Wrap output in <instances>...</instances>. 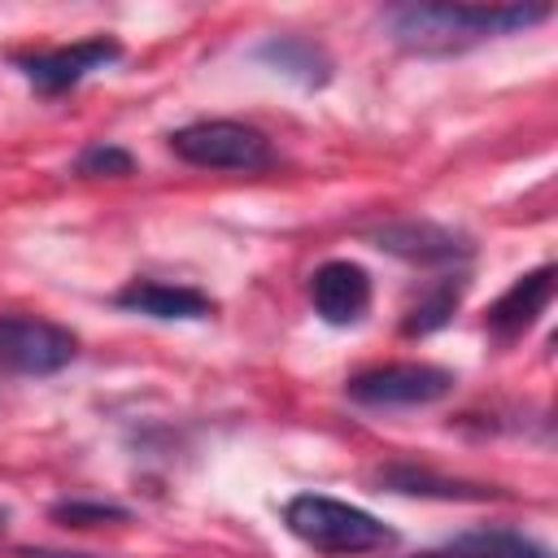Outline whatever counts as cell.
Here are the masks:
<instances>
[{"mask_svg": "<svg viewBox=\"0 0 558 558\" xmlns=\"http://www.w3.org/2000/svg\"><path fill=\"white\" fill-rule=\"evenodd\" d=\"M414 558H458L453 549H427V554H414Z\"/></svg>", "mask_w": 558, "mask_h": 558, "instance_id": "cell-18", "label": "cell"}, {"mask_svg": "<svg viewBox=\"0 0 558 558\" xmlns=\"http://www.w3.org/2000/svg\"><path fill=\"white\" fill-rule=\"evenodd\" d=\"M549 296H554V266H536V270L519 275V279L493 301V310H488V331L501 336V340L523 336V331L536 323V314L549 305Z\"/></svg>", "mask_w": 558, "mask_h": 558, "instance_id": "cell-8", "label": "cell"}, {"mask_svg": "<svg viewBox=\"0 0 558 558\" xmlns=\"http://www.w3.org/2000/svg\"><path fill=\"white\" fill-rule=\"evenodd\" d=\"M257 61L275 65L279 74L296 78L301 87H323L331 78V61L327 52L314 44V39H301V35H275L266 44H257Z\"/></svg>", "mask_w": 558, "mask_h": 558, "instance_id": "cell-12", "label": "cell"}, {"mask_svg": "<svg viewBox=\"0 0 558 558\" xmlns=\"http://www.w3.org/2000/svg\"><path fill=\"white\" fill-rule=\"evenodd\" d=\"M458 296H462V283H436L427 296H418V301H414V310L405 314L401 331H405V336H427V331L445 327V323H449V314L458 310Z\"/></svg>", "mask_w": 558, "mask_h": 558, "instance_id": "cell-14", "label": "cell"}, {"mask_svg": "<svg viewBox=\"0 0 558 558\" xmlns=\"http://www.w3.org/2000/svg\"><path fill=\"white\" fill-rule=\"evenodd\" d=\"M449 549L458 558H554L545 545H536L519 532H466Z\"/></svg>", "mask_w": 558, "mask_h": 558, "instance_id": "cell-13", "label": "cell"}, {"mask_svg": "<svg viewBox=\"0 0 558 558\" xmlns=\"http://www.w3.org/2000/svg\"><path fill=\"white\" fill-rule=\"evenodd\" d=\"M52 519H61L65 527L122 523V519H126V506H113V501H57V506H52Z\"/></svg>", "mask_w": 558, "mask_h": 558, "instance_id": "cell-15", "label": "cell"}, {"mask_svg": "<svg viewBox=\"0 0 558 558\" xmlns=\"http://www.w3.org/2000/svg\"><path fill=\"white\" fill-rule=\"evenodd\" d=\"M170 153L201 170H244V174L266 170L275 161V148L257 126L227 122V118L179 126L170 135Z\"/></svg>", "mask_w": 558, "mask_h": 558, "instance_id": "cell-3", "label": "cell"}, {"mask_svg": "<svg viewBox=\"0 0 558 558\" xmlns=\"http://www.w3.org/2000/svg\"><path fill=\"white\" fill-rule=\"evenodd\" d=\"M379 484L392 488V493L440 497V501H488V497H497V488L466 484V480H449V475H436V471L414 466V462H392V466H384V471H379Z\"/></svg>", "mask_w": 558, "mask_h": 558, "instance_id": "cell-11", "label": "cell"}, {"mask_svg": "<svg viewBox=\"0 0 558 558\" xmlns=\"http://www.w3.org/2000/svg\"><path fill=\"white\" fill-rule=\"evenodd\" d=\"M379 248H388L405 262H453L466 253V244L436 222H392L379 231Z\"/></svg>", "mask_w": 558, "mask_h": 558, "instance_id": "cell-10", "label": "cell"}, {"mask_svg": "<svg viewBox=\"0 0 558 558\" xmlns=\"http://www.w3.org/2000/svg\"><path fill=\"white\" fill-rule=\"evenodd\" d=\"M453 388V371L432 362H392L362 371L344 384L357 405H432Z\"/></svg>", "mask_w": 558, "mask_h": 558, "instance_id": "cell-5", "label": "cell"}, {"mask_svg": "<svg viewBox=\"0 0 558 558\" xmlns=\"http://www.w3.org/2000/svg\"><path fill=\"white\" fill-rule=\"evenodd\" d=\"M310 296H314V310L323 323L349 327L371 305V275L357 262H323L310 279Z\"/></svg>", "mask_w": 558, "mask_h": 558, "instance_id": "cell-7", "label": "cell"}, {"mask_svg": "<svg viewBox=\"0 0 558 558\" xmlns=\"http://www.w3.org/2000/svg\"><path fill=\"white\" fill-rule=\"evenodd\" d=\"M78 174H131V153H122L113 144H92L78 157Z\"/></svg>", "mask_w": 558, "mask_h": 558, "instance_id": "cell-16", "label": "cell"}, {"mask_svg": "<svg viewBox=\"0 0 558 558\" xmlns=\"http://www.w3.org/2000/svg\"><path fill=\"white\" fill-rule=\"evenodd\" d=\"M26 558H87V554H65V549H26Z\"/></svg>", "mask_w": 558, "mask_h": 558, "instance_id": "cell-17", "label": "cell"}, {"mask_svg": "<svg viewBox=\"0 0 558 558\" xmlns=\"http://www.w3.org/2000/svg\"><path fill=\"white\" fill-rule=\"evenodd\" d=\"M283 523L292 536H301L305 545L323 549V554H371V549H388L397 541V532L375 519L362 506H349L340 497H323V493H301L283 506Z\"/></svg>", "mask_w": 558, "mask_h": 558, "instance_id": "cell-2", "label": "cell"}, {"mask_svg": "<svg viewBox=\"0 0 558 558\" xmlns=\"http://www.w3.org/2000/svg\"><path fill=\"white\" fill-rule=\"evenodd\" d=\"M122 57V44L109 39V35H92V39H78L70 48H48V52H31V57H17L22 74L31 78V87L39 92H65L74 83H83L92 70H105Z\"/></svg>", "mask_w": 558, "mask_h": 558, "instance_id": "cell-6", "label": "cell"}, {"mask_svg": "<svg viewBox=\"0 0 558 558\" xmlns=\"http://www.w3.org/2000/svg\"><path fill=\"white\" fill-rule=\"evenodd\" d=\"M78 340L70 327L35 314H0V371L9 375H52L70 366Z\"/></svg>", "mask_w": 558, "mask_h": 558, "instance_id": "cell-4", "label": "cell"}, {"mask_svg": "<svg viewBox=\"0 0 558 558\" xmlns=\"http://www.w3.org/2000/svg\"><path fill=\"white\" fill-rule=\"evenodd\" d=\"M545 4H405L388 13V31L410 52H462L480 39L545 22Z\"/></svg>", "mask_w": 558, "mask_h": 558, "instance_id": "cell-1", "label": "cell"}, {"mask_svg": "<svg viewBox=\"0 0 558 558\" xmlns=\"http://www.w3.org/2000/svg\"><path fill=\"white\" fill-rule=\"evenodd\" d=\"M0 532H4V510H0Z\"/></svg>", "mask_w": 558, "mask_h": 558, "instance_id": "cell-19", "label": "cell"}, {"mask_svg": "<svg viewBox=\"0 0 558 558\" xmlns=\"http://www.w3.org/2000/svg\"><path fill=\"white\" fill-rule=\"evenodd\" d=\"M118 305L122 310H135V314H148V318H179V323H192V318H209L214 314V301L196 288H183V283H161V279H135L118 292Z\"/></svg>", "mask_w": 558, "mask_h": 558, "instance_id": "cell-9", "label": "cell"}]
</instances>
